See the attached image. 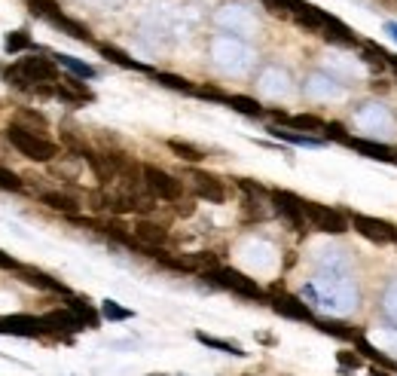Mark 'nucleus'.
I'll use <instances>...</instances> for the list:
<instances>
[{
	"label": "nucleus",
	"mask_w": 397,
	"mask_h": 376,
	"mask_svg": "<svg viewBox=\"0 0 397 376\" xmlns=\"http://www.w3.org/2000/svg\"><path fill=\"white\" fill-rule=\"evenodd\" d=\"M4 80L16 89L37 92L40 86H55L59 83V61L46 59V55H25L13 68L4 71Z\"/></svg>",
	"instance_id": "obj_1"
},
{
	"label": "nucleus",
	"mask_w": 397,
	"mask_h": 376,
	"mask_svg": "<svg viewBox=\"0 0 397 376\" xmlns=\"http://www.w3.org/2000/svg\"><path fill=\"white\" fill-rule=\"evenodd\" d=\"M6 141L31 162H52L55 156H59V150H61L49 135H37V132H31V128H22L16 123L6 126Z\"/></svg>",
	"instance_id": "obj_2"
},
{
	"label": "nucleus",
	"mask_w": 397,
	"mask_h": 376,
	"mask_svg": "<svg viewBox=\"0 0 397 376\" xmlns=\"http://www.w3.org/2000/svg\"><path fill=\"white\" fill-rule=\"evenodd\" d=\"M303 211H306V224L312 229H318V233H324V236H346L348 229H352L348 214L334 208V205H321V202L306 199L303 202Z\"/></svg>",
	"instance_id": "obj_3"
},
{
	"label": "nucleus",
	"mask_w": 397,
	"mask_h": 376,
	"mask_svg": "<svg viewBox=\"0 0 397 376\" xmlns=\"http://www.w3.org/2000/svg\"><path fill=\"white\" fill-rule=\"evenodd\" d=\"M144 187L150 196L162 199V202H178L183 199V193H187V183H183L181 178H174L171 171L159 169V165H144Z\"/></svg>",
	"instance_id": "obj_4"
},
{
	"label": "nucleus",
	"mask_w": 397,
	"mask_h": 376,
	"mask_svg": "<svg viewBox=\"0 0 397 376\" xmlns=\"http://www.w3.org/2000/svg\"><path fill=\"white\" fill-rule=\"evenodd\" d=\"M208 281H214L217 288H224V291H233V293H238V297H245V300H260L263 297V288L257 284L251 275H245V272H238V269H233V266H224L220 263L214 272H208L205 275Z\"/></svg>",
	"instance_id": "obj_5"
},
{
	"label": "nucleus",
	"mask_w": 397,
	"mask_h": 376,
	"mask_svg": "<svg viewBox=\"0 0 397 376\" xmlns=\"http://www.w3.org/2000/svg\"><path fill=\"white\" fill-rule=\"evenodd\" d=\"M28 6H31V13L37 18H46L52 28H59V31H64L68 37H73V40H89V31L83 28L80 22H73L71 16L61 13V6L55 4V0H28Z\"/></svg>",
	"instance_id": "obj_6"
},
{
	"label": "nucleus",
	"mask_w": 397,
	"mask_h": 376,
	"mask_svg": "<svg viewBox=\"0 0 397 376\" xmlns=\"http://www.w3.org/2000/svg\"><path fill=\"white\" fill-rule=\"evenodd\" d=\"M183 178H187L190 190H193V199H205V202H211V205H220V202L229 199L226 181H220L217 174L202 171V169H187Z\"/></svg>",
	"instance_id": "obj_7"
},
{
	"label": "nucleus",
	"mask_w": 397,
	"mask_h": 376,
	"mask_svg": "<svg viewBox=\"0 0 397 376\" xmlns=\"http://www.w3.org/2000/svg\"><path fill=\"white\" fill-rule=\"evenodd\" d=\"M269 202H272V211L291 229H297V233L309 229L306 211H303V202H306V199H303V196H297V193H291V190H269Z\"/></svg>",
	"instance_id": "obj_8"
},
{
	"label": "nucleus",
	"mask_w": 397,
	"mask_h": 376,
	"mask_svg": "<svg viewBox=\"0 0 397 376\" xmlns=\"http://www.w3.org/2000/svg\"><path fill=\"white\" fill-rule=\"evenodd\" d=\"M348 220H352V226L358 229V236H364L367 242L373 245H391L397 242V226L389 224V220L382 217H370V214H348Z\"/></svg>",
	"instance_id": "obj_9"
},
{
	"label": "nucleus",
	"mask_w": 397,
	"mask_h": 376,
	"mask_svg": "<svg viewBox=\"0 0 397 376\" xmlns=\"http://www.w3.org/2000/svg\"><path fill=\"white\" fill-rule=\"evenodd\" d=\"M291 18L312 34H324L327 25L334 22L330 13H324V9L315 6V4H306V0H291Z\"/></svg>",
	"instance_id": "obj_10"
},
{
	"label": "nucleus",
	"mask_w": 397,
	"mask_h": 376,
	"mask_svg": "<svg viewBox=\"0 0 397 376\" xmlns=\"http://www.w3.org/2000/svg\"><path fill=\"white\" fill-rule=\"evenodd\" d=\"M132 233H135V242L144 248V251H156V248H165L169 245V226L165 224H156L153 217H138L135 220V226H132Z\"/></svg>",
	"instance_id": "obj_11"
},
{
	"label": "nucleus",
	"mask_w": 397,
	"mask_h": 376,
	"mask_svg": "<svg viewBox=\"0 0 397 376\" xmlns=\"http://www.w3.org/2000/svg\"><path fill=\"white\" fill-rule=\"evenodd\" d=\"M272 309L284 318H293V321H315L309 303H303L300 297H293V293H281L279 288H275V297H272Z\"/></svg>",
	"instance_id": "obj_12"
},
{
	"label": "nucleus",
	"mask_w": 397,
	"mask_h": 376,
	"mask_svg": "<svg viewBox=\"0 0 397 376\" xmlns=\"http://www.w3.org/2000/svg\"><path fill=\"white\" fill-rule=\"evenodd\" d=\"M18 275V281H25L28 288H37V291H46V293H68V288L59 281V279H52V275H46L43 269H37V266H18L16 269Z\"/></svg>",
	"instance_id": "obj_13"
},
{
	"label": "nucleus",
	"mask_w": 397,
	"mask_h": 376,
	"mask_svg": "<svg viewBox=\"0 0 397 376\" xmlns=\"http://www.w3.org/2000/svg\"><path fill=\"white\" fill-rule=\"evenodd\" d=\"M272 119L284 128H297V132H303V135H318L327 128L324 119L315 116V114H279V110H275Z\"/></svg>",
	"instance_id": "obj_14"
},
{
	"label": "nucleus",
	"mask_w": 397,
	"mask_h": 376,
	"mask_svg": "<svg viewBox=\"0 0 397 376\" xmlns=\"http://www.w3.org/2000/svg\"><path fill=\"white\" fill-rule=\"evenodd\" d=\"M40 202L46 208L59 211V214H68V217H80V199L73 193H64V190H46L40 193Z\"/></svg>",
	"instance_id": "obj_15"
},
{
	"label": "nucleus",
	"mask_w": 397,
	"mask_h": 376,
	"mask_svg": "<svg viewBox=\"0 0 397 376\" xmlns=\"http://www.w3.org/2000/svg\"><path fill=\"white\" fill-rule=\"evenodd\" d=\"M43 321L49 325V330H68V334H77L86 325H83V318L77 315L73 309H55V312H46Z\"/></svg>",
	"instance_id": "obj_16"
},
{
	"label": "nucleus",
	"mask_w": 397,
	"mask_h": 376,
	"mask_svg": "<svg viewBox=\"0 0 397 376\" xmlns=\"http://www.w3.org/2000/svg\"><path fill=\"white\" fill-rule=\"evenodd\" d=\"M346 144H348V147H355L358 153L370 156V159H391V162H394V150H391V147H385V144L364 141V138H352V135L346 138Z\"/></svg>",
	"instance_id": "obj_17"
},
{
	"label": "nucleus",
	"mask_w": 397,
	"mask_h": 376,
	"mask_svg": "<svg viewBox=\"0 0 397 376\" xmlns=\"http://www.w3.org/2000/svg\"><path fill=\"white\" fill-rule=\"evenodd\" d=\"M169 150L178 156V159H183V162H205V159H208V153L202 150V147L190 144V141H181V138H171V141H169Z\"/></svg>",
	"instance_id": "obj_18"
},
{
	"label": "nucleus",
	"mask_w": 397,
	"mask_h": 376,
	"mask_svg": "<svg viewBox=\"0 0 397 376\" xmlns=\"http://www.w3.org/2000/svg\"><path fill=\"white\" fill-rule=\"evenodd\" d=\"M13 123L22 126V128H31V132H37V135H46V132H49V119H46L43 114H37V110H18Z\"/></svg>",
	"instance_id": "obj_19"
},
{
	"label": "nucleus",
	"mask_w": 397,
	"mask_h": 376,
	"mask_svg": "<svg viewBox=\"0 0 397 376\" xmlns=\"http://www.w3.org/2000/svg\"><path fill=\"white\" fill-rule=\"evenodd\" d=\"M266 132H269L272 138H281V141H291V144H300V147H318V144H324L315 135H297V132H288V128H281V126H269Z\"/></svg>",
	"instance_id": "obj_20"
},
{
	"label": "nucleus",
	"mask_w": 397,
	"mask_h": 376,
	"mask_svg": "<svg viewBox=\"0 0 397 376\" xmlns=\"http://www.w3.org/2000/svg\"><path fill=\"white\" fill-rule=\"evenodd\" d=\"M55 61L61 64V68H68L73 77H80V80H92L95 77V68H92V64H86V61H80V59H73V55H55Z\"/></svg>",
	"instance_id": "obj_21"
},
{
	"label": "nucleus",
	"mask_w": 397,
	"mask_h": 376,
	"mask_svg": "<svg viewBox=\"0 0 397 376\" xmlns=\"http://www.w3.org/2000/svg\"><path fill=\"white\" fill-rule=\"evenodd\" d=\"M31 34L28 31H13V34H6V40H4V49L9 55H16V52H25V49H31Z\"/></svg>",
	"instance_id": "obj_22"
},
{
	"label": "nucleus",
	"mask_w": 397,
	"mask_h": 376,
	"mask_svg": "<svg viewBox=\"0 0 397 376\" xmlns=\"http://www.w3.org/2000/svg\"><path fill=\"white\" fill-rule=\"evenodd\" d=\"M0 190H6V193H25V181H22V174H16L13 169L0 165Z\"/></svg>",
	"instance_id": "obj_23"
},
{
	"label": "nucleus",
	"mask_w": 397,
	"mask_h": 376,
	"mask_svg": "<svg viewBox=\"0 0 397 376\" xmlns=\"http://www.w3.org/2000/svg\"><path fill=\"white\" fill-rule=\"evenodd\" d=\"M226 104H229V107H236L238 114H248V116H260V114H263L260 104H257L254 98H245V95H229V98H226Z\"/></svg>",
	"instance_id": "obj_24"
},
{
	"label": "nucleus",
	"mask_w": 397,
	"mask_h": 376,
	"mask_svg": "<svg viewBox=\"0 0 397 376\" xmlns=\"http://www.w3.org/2000/svg\"><path fill=\"white\" fill-rule=\"evenodd\" d=\"M196 339L199 343H205V346H211V348H220V352H226V355H245L242 352V346H236V343H226V339H217V336H208V334H196Z\"/></svg>",
	"instance_id": "obj_25"
},
{
	"label": "nucleus",
	"mask_w": 397,
	"mask_h": 376,
	"mask_svg": "<svg viewBox=\"0 0 397 376\" xmlns=\"http://www.w3.org/2000/svg\"><path fill=\"white\" fill-rule=\"evenodd\" d=\"M68 309H73V312H77V315L83 318V325H86V327H95V325H98L95 309H92L86 300H71V303H68Z\"/></svg>",
	"instance_id": "obj_26"
},
{
	"label": "nucleus",
	"mask_w": 397,
	"mask_h": 376,
	"mask_svg": "<svg viewBox=\"0 0 397 376\" xmlns=\"http://www.w3.org/2000/svg\"><path fill=\"white\" fill-rule=\"evenodd\" d=\"M98 49L104 52V55H107L110 61H116L119 68H141V64H138V61H132V59H128V55H126L123 49H116V46H107V43H101Z\"/></svg>",
	"instance_id": "obj_27"
},
{
	"label": "nucleus",
	"mask_w": 397,
	"mask_h": 376,
	"mask_svg": "<svg viewBox=\"0 0 397 376\" xmlns=\"http://www.w3.org/2000/svg\"><path fill=\"white\" fill-rule=\"evenodd\" d=\"M156 80H159L162 86H169V89H181V92H196V86H193L190 80H183V77H174V73H156Z\"/></svg>",
	"instance_id": "obj_28"
},
{
	"label": "nucleus",
	"mask_w": 397,
	"mask_h": 376,
	"mask_svg": "<svg viewBox=\"0 0 397 376\" xmlns=\"http://www.w3.org/2000/svg\"><path fill=\"white\" fill-rule=\"evenodd\" d=\"M101 315L110 318V321H126V318H132V309H123V306H116L114 300H104V306H101Z\"/></svg>",
	"instance_id": "obj_29"
},
{
	"label": "nucleus",
	"mask_w": 397,
	"mask_h": 376,
	"mask_svg": "<svg viewBox=\"0 0 397 376\" xmlns=\"http://www.w3.org/2000/svg\"><path fill=\"white\" fill-rule=\"evenodd\" d=\"M174 214H178V217H193V214H196V199H190V196L178 199V202H174Z\"/></svg>",
	"instance_id": "obj_30"
},
{
	"label": "nucleus",
	"mask_w": 397,
	"mask_h": 376,
	"mask_svg": "<svg viewBox=\"0 0 397 376\" xmlns=\"http://www.w3.org/2000/svg\"><path fill=\"white\" fill-rule=\"evenodd\" d=\"M266 9L272 16H281V18H291V0H263Z\"/></svg>",
	"instance_id": "obj_31"
},
{
	"label": "nucleus",
	"mask_w": 397,
	"mask_h": 376,
	"mask_svg": "<svg viewBox=\"0 0 397 376\" xmlns=\"http://www.w3.org/2000/svg\"><path fill=\"white\" fill-rule=\"evenodd\" d=\"M364 364V358L361 355H348V352H339V367L343 370H358V367Z\"/></svg>",
	"instance_id": "obj_32"
},
{
	"label": "nucleus",
	"mask_w": 397,
	"mask_h": 376,
	"mask_svg": "<svg viewBox=\"0 0 397 376\" xmlns=\"http://www.w3.org/2000/svg\"><path fill=\"white\" fill-rule=\"evenodd\" d=\"M18 266H22V263H18V260H13V257H9L6 251H0V269H18Z\"/></svg>",
	"instance_id": "obj_33"
},
{
	"label": "nucleus",
	"mask_w": 397,
	"mask_h": 376,
	"mask_svg": "<svg viewBox=\"0 0 397 376\" xmlns=\"http://www.w3.org/2000/svg\"><path fill=\"white\" fill-rule=\"evenodd\" d=\"M373 376H391V373H385V370H379V367H373V370H370Z\"/></svg>",
	"instance_id": "obj_34"
},
{
	"label": "nucleus",
	"mask_w": 397,
	"mask_h": 376,
	"mask_svg": "<svg viewBox=\"0 0 397 376\" xmlns=\"http://www.w3.org/2000/svg\"><path fill=\"white\" fill-rule=\"evenodd\" d=\"M389 31H391V34H394V40H397V25H394V22H391V25H389Z\"/></svg>",
	"instance_id": "obj_35"
},
{
	"label": "nucleus",
	"mask_w": 397,
	"mask_h": 376,
	"mask_svg": "<svg viewBox=\"0 0 397 376\" xmlns=\"http://www.w3.org/2000/svg\"><path fill=\"white\" fill-rule=\"evenodd\" d=\"M394 162H397V150H394Z\"/></svg>",
	"instance_id": "obj_36"
}]
</instances>
